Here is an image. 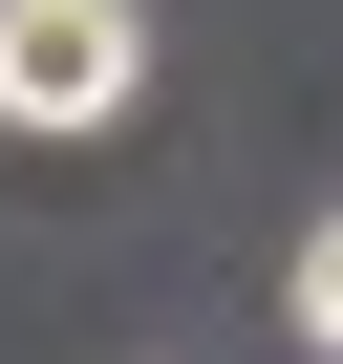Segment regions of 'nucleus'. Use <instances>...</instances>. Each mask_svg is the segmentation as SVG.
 Masks as SVG:
<instances>
[{"label":"nucleus","mask_w":343,"mask_h":364,"mask_svg":"<svg viewBox=\"0 0 343 364\" xmlns=\"http://www.w3.org/2000/svg\"><path fill=\"white\" fill-rule=\"evenodd\" d=\"M150 0H0V129H129Z\"/></svg>","instance_id":"nucleus-1"},{"label":"nucleus","mask_w":343,"mask_h":364,"mask_svg":"<svg viewBox=\"0 0 343 364\" xmlns=\"http://www.w3.org/2000/svg\"><path fill=\"white\" fill-rule=\"evenodd\" d=\"M300 343H322V364H343V215H322V236H300Z\"/></svg>","instance_id":"nucleus-2"}]
</instances>
